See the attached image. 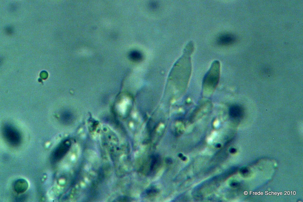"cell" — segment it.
<instances>
[{
  "mask_svg": "<svg viewBox=\"0 0 303 202\" xmlns=\"http://www.w3.org/2000/svg\"><path fill=\"white\" fill-rule=\"evenodd\" d=\"M28 187L27 181L24 179H19L16 180L14 183V188L15 190L19 193H22L25 192Z\"/></svg>",
  "mask_w": 303,
  "mask_h": 202,
  "instance_id": "cell-4",
  "label": "cell"
},
{
  "mask_svg": "<svg viewBox=\"0 0 303 202\" xmlns=\"http://www.w3.org/2000/svg\"><path fill=\"white\" fill-rule=\"evenodd\" d=\"M4 135L6 140L12 145H16L21 141V136L19 132L14 128L9 125L5 126L3 128Z\"/></svg>",
  "mask_w": 303,
  "mask_h": 202,
  "instance_id": "cell-2",
  "label": "cell"
},
{
  "mask_svg": "<svg viewBox=\"0 0 303 202\" xmlns=\"http://www.w3.org/2000/svg\"><path fill=\"white\" fill-rule=\"evenodd\" d=\"M67 146L65 143H62L53 152L52 157L54 161L58 160L60 159L65 153Z\"/></svg>",
  "mask_w": 303,
  "mask_h": 202,
  "instance_id": "cell-6",
  "label": "cell"
},
{
  "mask_svg": "<svg viewBox=\"0 0 303 202\" xmlns=\"http://www.w3.org/2000/svg\"><path fill=\"white\" fill-rule=\"evenodd\" d=\"M166 162L168 164H171L172 163V160L170 158H167L166 160Z\"/></svg>",
  "mask_w": 303,
  "mask_h": 202,
  "instance_id": "cell-10",
  "label": "cell"
},
{
  "mask_svg": "<svg viewBox=\"0 0 303 202\" xmlns=\"http://www.w3.org/2000/svg\"><path fill=\"white\" fill-rule=\"evenodd\" d=\"M146 193L149 196L154 195L157 194L158 191L157 189L153 188H150L147 189L146 191Z\"/></svg>",
  "mask_w": 303,
  "mask_h": 202,
  "instance_id": "cell-9",
  "label": "cell"
},
{
  "mask_svg": "<svg viewBox=\"0 0 303 202\" xmlns=\"http://www.w3.org/2000/svg\"><path fill=\"white\" fill-rule=\"evenodd\" d=\"M236 40V38L233 35L227 33L220 35L217 38V41L219 45L227 46L233 44Z\"/></svg>",
  "mask_w": 303,
  "mask_h": 202,
  "instance_id": "cell-3",
  "label": "cell"
},
{
  "mask_svg": "<svg viewBox=\"0 0 303 202\" xmlns=\"http://www.w3.org/2000/svg\"><path fill=\"white\" fill-rule=\"evenodd\" d=\"M220 64L217 61H214L205 76L203 85L204 88L213 89L217 85L219 79Z\"/></svg>",
  "mask_w": 303,
  "mask_h": 202,
  "instance_id": "cell-1",
  "label": "cell"
},
{
  "mask_svg": "<svg viewBox=\"0 0 303 202\" xmlns=\"http://www.w3.org/2000/svg\"><path fill=\"white\" fill-rule=\"evenodd\" d=\"M130 56L131 59L135 61H139L141 58V54L137 51H133L130 54Z\"/></svg>",
  "mask_w": 303,
  "mask_h": 202,
  "instance_id": "cell-8",
  "label": "cell"
},
{
  "mask_svg": "<svg viewBox=\"0 0 303 202\" xmlns=\"http://www.w3.org/2000/svg\"><path fill=\"white\" fill-rule=\"evenodd\" d=\"M160 163V160L158 157L157 156L153 157L149 164L150 171L152 172L156 170Z\"/></svg>",
  "mask_w": 303,
  "mask_h": 202,
  "instance_id": "cell-7",
  "label": "cell"
},
{
  "mask_svg": "<svg viewBox=\"0 0 303 202\" xmlns=\"http://www.w3.org/2000/svg\"><path fill=\"white\" fill-rule=\"evenodd\" d=\"M229 113L231 117L235 118L242 117L244 114V110L240 106L235 104L232 105L229 109Z\"/></svg>",
  "mask_w": 303,
  "mask_h": 202,
  "instance_id": "cell-5",
  "label": "cell"
}]
</instances>
